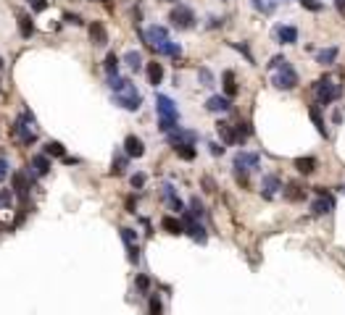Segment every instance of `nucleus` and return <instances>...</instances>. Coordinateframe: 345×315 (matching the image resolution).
<instances>
[{"label":"nucleus","mask_w":345,"mask_h":315,"mask_svg":"<svg viewBox=\"0 0 345 315\" xmlns=\"http://www.w3.org/2000/svg\"><path fill=\"white\" fill-rule=\"evenodd\" d=\"M198 79L203 87H214V74L209 71V68H198Z\"/></svg>","instance_id":"obj_35"},{"label":"nucleus","mask_w":345,"mask_h":315,"mask_svg":"<svg viewBox=\"0 0 345 315\" xmlns=\"http://www.w3.org/2000/svg\"><path fill=\"white\" fill-rule=\"evenodd\" d=\"M232 48H235V50H240V53H243V55L248 58V61L253 63V53H250V50L245 48V45H240V42H232Z\"/></svg>","instance_id":"obj_45"},{"label":"nucleus","mask_w":345,"mask_h":315,"mask_svg":"<svg viewBox=\"0 0 345 315\" xmlns=\"http://www.w3.org/2000/svg\"><path fill=\"white\" fill-rule=\"evenodd\" d=\"M308 116H311V121H314V126H316V132H319L321 137H327V126H324V119H321L319 105H311V108H308Z\"/></svg>","instance_id":"obj_26"},{"label":"nucleus","mask_w":345,"mask_h":315,"mask_svg":"<svg viewBox=\"0 0 345 315\" xmlns=\"http://www.w3.org/2000/svg\"><path fill=\"white\" fill-rule=\"evenodd\" d=\"M87 32H90V42H93L95 48H103V45L108 42V32L103 27V21H90Z\"/></svg>","instance_id":"obj_12"},{"label":"nucleus","mask_w":345,"mask_h":315,"mask_svg":"<svg viewBox=\"0 0 345 315\" xmlns=\"http://www.w3.org/2000/svg\"><path fill=\"white\" fill-rule=\"evenodd\" d=\"M337 55H340V50L332 45V48H324V50L316 53V63H319V66H332V63L337 61Z\"/></svg>","instance_id":"obj_21"},{"label":"nucleus","mask_w":345,"mask_h":315,"mask_svg":"<svg viewBox=\"0 0 345 315\" xmlns=\"http://www.w3.org/2000/svg\"><path fill=\"white\" fill-rule=\"evenodd\" d=\"M332 207H335V200H332L329 192H324V194H316V200L311 202V213L314 216H327V213H332Z\"/></svg>","instance_id":"obj_13"},{"label":"nucleus","mask_w":345,"mask_h":315,"mask_svg":"<svg viewBox=\"0 0 345 315\" xmlns=\"http://www.w3.org/2000/svg\"><path fill=\"white\" fill-rule=\"evenodd\" d=\"M11 202H14V194H11V189H3L0 192V207H11Z\"/></svg>","instance_id":"obj_44"},{"label":"nucleus","mask_w":345,"mask_h":315,"mask_svg":"<svg viewBox=\"0 0 345 315\" xmlns=\"http://www.w3.org/2000/svg\"><path fill=\"white\" fill-rule=\"evenodd\" d=\"M261 166V155L258 153H245V150H240V153L235 155V173H253L258 171Z\"/></svg>","instance_id":"obj_7"},{"label":"nucleus","mask_w":345,"mask_h":315,"mask_svg":"<svg viewBox=\"0 0 345 315\" xmlns=\"http://www.w3.org/2000/svg\"><path fill=\"white\" fill-rule=\"evenodd\" d=\"M0 71H3V58H0Z\"/></svg>","instance_id":"obj_58"},{"label":"nucleus","mask_w":345,"mask_h":315,"mask_svg":"<svg viewBox=\"0 0 345 315\" xmlns=\"http://www.w3.org/2000/svg\"><path fill=\"white\" fill-rule=\"evenodd\" d=\"M285 197L287 200H293V202H298V200H303L306 197V189H301V184H287V189H285Z\"/></svg>","instance_id":"obj_29"},{"label":"nucleus","mask_w":345,"mask_h":315,"mask_svg":"<svg viewBox=\"0 0 345 315\" xmlns=\"http://www.w3.org/2000/svg\"><path fill=\"white\" fill-rule=\"evenodd\" d=\"M126 166H129V155H126V153H116V158H113V163H111V173H113V176H121V173L126 171Z\"/></svg>","instance_id":"obj_25"},{"label":"nucleus","mask_w":345,"mask_h":315,"mask_svg":"<svg viewBox=\"0 0 345 315\" xmlns=\"http://www.w3.org/2000/svg\"><path fill=\"white\" fill-rule=\"evenodd\" d=\"M29 166L34 168V173H37V176H45V173L50 171V155H45V153H42V155H34Z\"/></svg>","instance_id":"obj_22"},{"label":"nucleus","mask_w":345,"mask_h":315,"mask_svg":"<svg viewBox=\"0 0 345 315\" xmlns=\"http://www.w3.org/2000/svg\"><path fill=\"white\" fill-rule=\"evenodd\" d=\"M190 213H192L195 218H203V216H205V207H203V202L198 200V197H192V200H190Z\"/></svg>","instance_id":"obj_34"},{"label":"nucleus","mask_w":345,"mask_h":315,"mask_svg":"<svg viewBox=\"0 0 345 315\" xmlns=\"http://www.w3.org/2000/svg\"><path fill=\"white\" fill-rule=\"evenodd\" d=\"M314 95H316V105H329V102H335V100H340V95H342V87L337 84L332 76H321L316 84H314Z\"/></svg>","instance_id":"obj_2"},{"label":"nucleus","mask_w":345,"mask_h":315,"mask_svg":"<svg viewBox=\"0 0 345 315\" xmlns=\"http://www.w3.org/2000/svg\"><path fill=\"white\" fill-rule=\"evenodd\" d=\"M235 132H237V142H245V139L253 134V129H250V124H248V121L235 124Z\"/></svg>","instance_id":"obj_32"},{"label":"nucleus","mask_w":345,"mask_h":315,"mask_svg":"<svg viewBox=\"0 0 345 315\" xmlns=\"http://www.w3.org/2000/svg\"><path fill=\"white\" fill-rule=\"evenodd\" d=\"M156 53H161V55H169V58H179L182 55V45L179 42H164V45H161V48L156 50Z\"/></svg>","instance_id":"obj_28"},{"label":"nucleus","mask_w":345,"mask_h":315,"mask_svg":"<svg viewBox=\"0 0 345 315\" xmlns=\"http://www.w3.org/2000/svg\"><path fill=\"white\" fill-rule=\"evenodd\" d=\"M332 121L340 124V121H342V113H340V111H335V113H332Z\"/></svg>","instance_id":"obj_54"},{"label":"nucleus","mask_w":345,"mask_h":315,"mask_svg":"<svg viewBox=\"0 0 345 315\" xmlns=\"http://www.w3.org/2000/svg\"><path fill=\"white\" fill-rule=\"evenodd\" d=\"M271 84L277 87V89H295L298 87V71L290 66V63H285L282 68H277V74L271 76Z\"/></svg>","instance_id":"obj_5"},{"label":"nucleus","mask_w":345,"mask_h":315,"mask_svg":"<svg viewBox=\"0 0 345 315\" xmlns=\"http://www.w3.org/2000/svg\"><path fill=\"white\" fill-rule=\"evenodd\" d=\"M126 213H137V197H126Z\"/></svg>","instance_id":"obj_48"},{"label":"nucleus","mask_w":345,"mask_h":315,"mask_svg":"<svg viewBox=\"0 0 345 315\" xmlns=\"http://www.w3.org/2000/svg\"><path fill=\"white\" fill-rule=\"evenodd\" d=\"M285 63H287V58H285V55H282V53H280V55H274V58H271V61H269V63H266V66H269V68H271V71H277V68H282V66H285Z\"/></svg>","instance_id":"obj_38"},{"label":"nucleus","mask_w":345,"mask_h":315,"mask_svg":"<svg viewBox=\"0 0 345 315\" xmlns=\"http://www.w3.org/2000/svg\"><path fill=\"white\" fill-rule=\"evenodd\" d=\"M222 81H224V95H227V97H235V95H237L235 71H224V74H222Z\"/></svg>","instance_id":"obj_27"},{"label":"nucleus","mask_w":345,"mask_h":315,"mask_svg":"<svg viewBox=\"0 0 345 315\" xmlns=\"http://www.w3.org/2000/svg\"><path fill=\"white\" fill-rule=\"evenodd\" d=\"M126 252H129V263H140V247L137 244H126Z\"/></svg>","instance_id":"obj_39"},{"label":"nucleus","mask_w":345,"mask_h":315,"mask_svg":"<svg viewBox=\"0 0 345 315\" xmlns=\"http://www.w3.org/2000/svg\"><path fill=\"white\" fill-rule=\"evenodd\" d=\"M222 24H224V19H216V16H211L205 27H209V29H216V27H222Z\"/></svg>","instance_id":"obj_51"},{"label":"nucleus","mask_w":345,"mask_h":315,"mask_svg":"<svg viewBox=\"0 0 345 315\" xmlns=\"http://www.w3.org/2000/svg\"><path fill=\"white\" fill-rule=\"evenodd\" d=\"M137 289H140L143 291V294H148V289H151V278H148V276H137Z\"/></svg>","instance_id":"obj_41"},{"label":"nucleus","mask_w":345,"mask_h":315,"mask_svg":"<svg viewBox=\"0 0 345 315\" xmlns=\"http://www.w3.org/2000/svg\"><path fill=\"white\" fill-rule=\"evenodd\" d=\"M280 189H282V179H280V176L269 173V176H263V179H261V194L266 197V200H271V197L277 194Z\"/></svg>","instance_id":"obj_15"},{"label":"nucleus","mask_w":345,"mask_h":315,"mask_svg":"<svg viewBox=\"0 0 345 315\" xmlns=\"http://www.w3.org/2000/svg\"><path fill=\"white\" fill-rule=\"evenodd\" d=\"M161 3H177V0H161Z\"/></svg>","instance_id":"obj_56"},{"label":"nucleus","mask_w":345,"mask_h":315,"mask_svg":"<svg viewBox=\"0 0 345 315\" xmlns=\"http://www.w3.org/2000/svg\"><path fill=\"white\" fill-rule=\"evenodd\" d=\"M66 153V147L61 142H45V155H50V158H63Z\"/></svg>","instance_id":"obj_31"},{"label":"nucleus","mask_w":345,"mask_h":315,"mask_svg":"<svg viewBox=\"0 0 345 315\" xmlns=\"http://www.w3.org/2000/svg\"><path fill=\"white\" fill-rule=\"evenodd\" d=\"M177 150V155L182 158V160H195V155H198V150H195L192 145H179V147H174Z\"/></svg>","instance_id":"obj_33"},{"label":"nucleus","mask_w":345,"mask_h":315,"mask_svg":"<svg viewBox=\"0 0 345 315\" xmlns=\"http://www.w3.org/2000/svg\"><path fill=\"white\" fill-rule=\"evenodd\" d=\"M205 111H209V113H229V111H232V97L211 95L209 100H205Z\"/></svg>","instance_id":"obj_11"},{"label":"nucleus","mask_w":345,"mask_h":315,"mask_svg":"<svg viewBox=\"0 0 345 315\" xmlns=\"http://www.w3.org/2000/svg\"><path fill=\"white\" fill-rule=\"evenodd\" d=\"M124 153L129 155V158H143L145 155V145H143V139L140 137H134V134H129L124 139Z\"/></svg>","instance_id":"obj_16"},{"label":"nucleus","mask_w":345,"mask_h":315,"mask_svg":"<svg viewBox=\"0 0 345 315\" xmlns=\"http://www.w3.org/2000/svg\"><path fill=\"white\" fill-rule=\"evenodd\" d=\"M29 6H32V11H45L48 8V0H29Z\"/></svg>","instance_id":"obj_47"},{"label":"nucleus","mask_w":345,"mask_h":315,"mask_svg":"<svg viewBox=\"0 0 345 315\" xmlns=\"http://www.w3.org/2000/svg\"><path fill=\"white\" fill-rule=\"evenodd\" d=\"M161 194H164V200H171V197H177V189L166 181V184H161Z\"/></svg>","instance_id":"obj_40"},{"label":"nucleus","mask_w":345,"mask_h":315,"mask_svg":"<svg viewBox=\"0 0 345 315\" xmlns=\"http://www.w3.org/2000/svg\"><path fill=\"white\" fill-rule=\"evenodd\" d=\"M113 102H116L119 108H124V111L134 113V111H140V105H143V95L134 89L132 81H126V87H124V89L113 92Z\"/></svg>","instance_id":"obj_3"},{"label":"nucleus","mask_w":345,"mask_h":315,"mask_svg":"<svg viewBox=\"0 0 345 315\" xmlns=\"http://www.w3.org/2000/svg\"><path fill=\"white\" fill-rule=\"evenodd\" d=\"M145 71H148V81H151L153 87H158L161 81H164V66H161L158 61H151L145 66Z\"/></svg>","instance_id":"obj_19"},{"label":"nucleus","mask_w":345,"mask_h":315,"mask_svg":"<svg viewBox=\"0 0 345 315\" xmlns=\"http://www.w3.org/2000/svg\"><path fill=\"white\" fill-rule=\"evenodd\" d=\"M156 111H158V129L164 134H171L174 129H179V111L171 97L156 95Z\"/></svg>","instance_id":"obj_1"},{"label":"nucleus","mask_w":345,"mask_h":315,"mask_svg":"<svg viewBox=\"0 0 345 315\" xmlns=\"http://www.w3.org/2000/svg\"><path fill=\"white\" fill-rule=\"evenodd\" d=\"M316 158H311V155H306V158H295V168H298V173H303V176H308V173H314L316 171Z\"/></svg>","instance_id":"obj_23"},{"label":"nucleus","mask_w":345,"mask_h":315,"mask_svg":"<svg viewBox=\"0 0 345 315\" xmlns=\"http://www.w3.org/2000/svg\"><path fill=\"white\" fill-rule=\"evenodd\" d=\"M148 310H151V315H161V312H164V307H161V299H158L156 294L148 299Z\"/></svg>","instance_id":"obj_37"},{"label":"nucleus","mask_w":345,"mask_h":315,"mask_svg":"<svg viewBox=\"0 0 345 315\" xmlns=\"http://www.w3.org/2000/svg\"><path fill=\"white\" fill-rule=\"evenodd\" d=\"M169 21H171V27H177V29H192V27H195V14H192L190 6L179 3V6L171 8Z\"/></svg>","instance_id":"obj_4"},{"label":"nucleus","mask_w":345,"mask_h":315,"mask_svg":"<svg viewBox=\"0 0 345 315\" xmlns=\"http://www.w3.org/2000/svg\"><path fill=\"white\" fill-rule=\"evenodd\" d=\"M6 176H8V160L0 158V181H3Z\"/></svg>","instance_id":"obj_50"},{"label":"nucleus","mask_w":345,"mask_h":315,"mask_svg":"<svg viewBox=\"0 0 345 315\" xmlns=\"http://www.w3.org/2000/svg\"><path fill=\"white\" fill-rule=\"evenodd\" d=\"M250 6L256 8V11H261V6H263V3H261V0H250Z\"/></svg>","instance_id":"obj_55"},{"label":"nucleus","mask_w":345,"mask_h":315,"mask_svg":"<svg viewBox=\"0 0 345 315\" xmlns=\"http://www.w3.org/2000/svg\"><path fill=\"white\" fill-rule=\"evenodd\" d=\"M161 226H164V231H169V234H174V237L185 234V224H182L179 218H174V216H164Z\"/></svg>","instance_id":"obj_20"},{"label":"nucleus","mask_w":345,"mask_h":315,"mask_svg":"<svg viewBox=\"0 0 345 315\" xmlns=\"http://www.w3.org/2000/svg\"><path fill=\"white\" fill-rule=\"evenodd\" d=\"M216 132H219V137H222L224 145H237V132H235L232 124L219 121V124H216Z\"/></svg>","instance_id":"obj_17"},{"label":"nucleus","mask_w":345,"mask_h":315,"mask_svg":"<svg viewBox=\"0 0 345 315\" xmlns=\"http://www.w3.org/2000/svg\"><path fill=\"white\" fill-rule=\"evenodd\" d=\"M103 68H106V74H108V76L119 74V55H116V53H108V55H106V61H103Z\"/></svg>","instance_id":"obj_30"},{"label":"nucleus","mask_w":345,"mask_h":315,"mask_svg":"<svg viewBox=\"0 0 345 315\" xmlns=\"http://www.w3.org/2000/svg\"><path fill=\"white\" fill-rule=\"evenodd\" d=\"M340 192H342V194H345V184H340Z\"/></svg>","instance_id":"obj_57"},{"label":"nucleus","mask_w":345,"mask_h":315,"mask_svg":"<svg viewBox=\"0 0 345 315\" xmlns=\"http://www.w3.org/2000/svg\"><path fill=\"white\" fill-rule=\"evenodd\" d=\"M93 3H103V0H93Z\"/></svg>","instance_id":"obj_59"},{"label":"nucleus","mask_w":345,"mask_h":315,"mask_svg":"<svg viewBox=\"0 0 345 315\" xmlns=\"http://www.w3.org/2000/svg\"><path fill=\"white\" fill-rule=\"evenodd\" d=\"M209 150H211V155H216V158L224 155V147H222L219 142H209Z\"/></svg>","instance_id":"obj_46"},{"label":"nucleus","mask_w":345,"mask_h":315,"mask_svg":"<svg viewBox=\"0 0 345 315\" xmlns=\"http://www.w3.org/2000/svg\"><path fill=\"white\" fill-rule=\"evenodd\" d=\"M274 37H277L280 45H295L298 42V29L290 27V24H280V27H274Z\"/></svg>","instance_id":"obj_14"},{"label":"nucleus","mask_w":345,"mask_h":315,"mask_svg":"<svg viewBox=\"0 0 345 315\" xmlns=\"http://www.w3.org/2000/svg\"><path fill=\"white\" fill-rule=\"evenodd\" d=\"M119 234H121L124 244H137V234H134L132 229H119Z\"/></svg>","instance_id":"obj_36"},{"label":"nucleus","mask_w":345,"mask_h":315,"mask_svg":"<svg viewBox=\"0 0 345 315\" xmlns=\"http://www.w3.org/2000/svg\"><path fill=\"white\" fill-rule=\"evenodd\" d=\"M143 40L148 42V48L158 50L164 42H169V29H166V27H158V24H153V27H148V29L143 32Z\"/></svg>","instance_id":"obj_9"},{"label":"nucleus","mask_w":345,"mask_h":315,"mask_svg":"<svg viewBox=\"0 0 345 315\" xmlns=\"http://www.w3.org/2000/svg\"><path fill=\"white\" fill-rule=\"evenodd\" d=\"M124 63H126L129 71H140V68H143V55H140V50H126V53H124Z\"/></svg>","instance_id":"obj_24"},{"label":"nucleus","mask_w":345,"mask_h":315,"mask_svg":"<svg viewBox=\"0 0 345 315\" xmlns=\"http://www.w3.org/2000/svg\"><path fill=\"white\" fill-rule=\"evenodd\" d=\"M32 129H34V119H32L29 111H24V113H21L19 119H16V137H19L24 145H34L37 134H34Z\"/></svg>","instance_id":"obj_6"},{"label":"nucleus","mask_w":345,"mask_h":315,"mask_svg":"<svg viewBox=\"0 0 345 315\" xmlns=\"http://www.w3.org/2000/svg\"><path fill=\"white\" fill-rule=\"evenodd\" d=\"M63 19H66V21H68V24H74V27H82V19H79V16H77V14H66V16H63Z\"/></svg>","instance_id":"obj_49"},{"label":"nucleus","mask_w":345,"mask_h":315,"mask_svg":"<svg viewBox=\"0 0 345 315\" xmlns=\"http://www.w3.org/2000/svg\"><path fill=\"white\" fill-rule=\"evenodd\" d=\"M182 224H185V234H190L198 244H205L209 242V234H205V226L200 224L192 213H182Z\"/></svg>","instance_id":"obj_8"},{"label":"nucleus","mask_w":345,"mask_h":315,"mask_svg":"<svg viewBox=\"0 0 345 315\" xmlns=\"http://www.w3.org/2000/svg\"><path fill=\"white\" fill-rule=\"evenodd\" d=\"M335 8H337V14L345 19V0H335Z\"/></svg>","instance_id":"obj_53"},{"label":"nucleus","mask_w":345,"mask_h":315,"mask_svg":"<svg viewBox=\"0 0 345 315\" xmlns=\"http://www.w3.org/2000/svg\"><path fill=\"white\" fill-rule=\"evenodd\" d=\"M16 24H19V32H21V37H32L34 34V24H32V16L24 14V11H16Z\"/></svg>","instance_id":"obj_18"},{"label":"nucleus","mask_w":345,"mask_h":315,"mask_svg":"<svg viewBox=\"0 0 345 315\" xmlns=\"http://www.w3.org/2000/svg\"><path fill=\"white\" fill-rule=\"evenodd\" d=\"M298 3H301L303 8H308L311 14H319L321 11V3H316V0H298Z\"/></svg>","instance_id":"obj_42"},{"label":"nucleus","mask_w":345,"mask_h":315,"mask_svg":"<svg viewBox=\"0 0 345 315\" xmlns=\"http://www.w3.org/2000/svg\"><path fill=\"white\" fill-rule=\"evenodd\" d=\"M166 142L171 147H179V145H195L198 142V134L190 132V129H174L171 134H166Z\"/></svg>","instance_id":"obj_10"},{"label":"nucleus","mask_w":345,"mask_h":315,"mask_svg":"<svg viewBox=\"0 0 345 315\" xmlns=\"http://www.w3.org/2000/svg\"><path fill=\"white\" fill-rule=\"evenodd\" d=\"M203 186H205V192H216V186H214V179H209V176L203 179Z\"/></svg>","instance_id":"obj_52"},{"label":"nucleus","mask_w":345,"mask_h":315,"mask_svg":"<svg viewBox=\"0 0 345 315\" xmlns=\"http://www.w3.org/2000/svg\"><path fill=\"white\" fill-rule=\"evenodd\" d=\"M129 184H132V189H143L145 186V173H134V176L129 179Z\"/></svg>","instance_id":"obj_43"}]
</instances>
